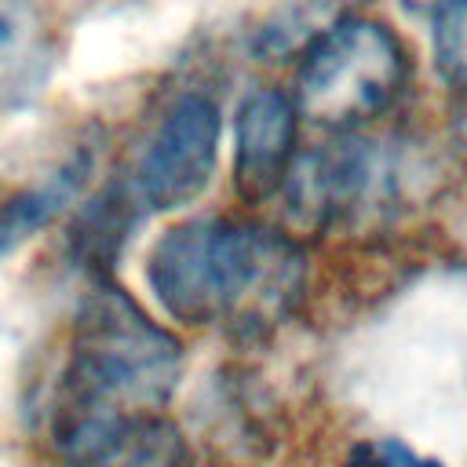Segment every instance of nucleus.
Wrapping results in <instances>:
<instances>
[{
  "label": "nucleus",
  "mask_w": 467,
  "mask_h": 467,
  "mask_svg": "<svg viewBox=\"0 0 467 467\" xmlns=\"http://www.w3.org/2000/svg\"><path fill=\"white\" fill-rule=\"evenodd\" d=\"M91 168H95V150H73L40 182L0 201V263L15 255L26 241H33L44 226H51L77 201Z\"/></svg>",
  "instance_id": "1a4fd4ad"
},
{
  "label": "nucleus",
  "mask_w": 467,
  "mask_h": 467,
  "mask_svg": "<svg viewBox=\"0 0 467 467\" xmlns=\"http://www.w3.org/2000/svg\"><path fill=\"white\" fill-rule=\"evenodd\" d=\"M401 4H405L412 15H423V18H431L434 11H441V7H445V4H452V0H401Z\"/></svg>",
  "instance_id": "ddd939ff"
},
{
  "label": "nucleus",
  "mask_w": 467,
  "mask_h": 467,
  "mask_svg": "<svg viewBox=\"0 0 467 467\" xmlns=\"http://www.w3.org/2000/svg\"><path fill=\"white\" fill-rule=\"evenodd\" d=\"M223 142V113L219 106L201 95H179L164 117L157 120L153 135L146 139L135 171H131V201L142 212H179L193 204L219 164Z\"/></svg>",
  "instance_id": "39448f33"
},
{
  "label": "nucleus",
  "mask_w": 467,
  "mask_h": 467,
  "mask_svg": "<svg viewBox=\"0 0 467 467\" xmlns=\"http://www.w3.org/2000/svg\"><path fill=\"white\" fill-rule=\"evenodd\" d=\"M62 467H182L186 445L161 412L95 416L51 427Z\"/></svg>",
  "instance_id": "0eeeda50"
},
{
  "label": "nucleus",
  "mask_w": 467,
  "mask_h": 467,
  "mask_svg": "<svg viewBox=\"0 0 467 467\" xmlns=\"http://www.w3.org/2000/svg\"><path fill=\"white\" fill-rule=\"evenodd\" d=\"M182 379V347L120 285L99 277L69 332L51 427L95 416L161 412Z\"/></svg>",
  "instance_id": "f03ea898"
},
{
  "label": "nucleus",
  "mask_w": 467,
  "mask_h": 467,
  "mask_svg": "<svg viewBox=\"0 0 467 467\" xmlns=\"http://www.w3.org/2000/svg\"><path fill=\"white\" fill-rule=\"evenodd\" d=\"M299 109L277 88H252L234 113V190L244 204H263L281 193L296 161Z\"/></svg>",
  "instance_id": "423d86ee"
},
{
  "label": "nucleus",
  "mask_w": 467,
  "mask_h": 467,
  "mask_svg": "<svg viewBox=\"0 0 467 467\" xmlns=\"http://www.w3.org/2000/svg\"><path fill=\"white\" fill-rule=\"evenodd\" d=\"M405 80L409 55L398 33L350 11L299 58L292 102L299 120L328 135L365 131L398 106Z\"/></svg>",
  "instance_id": "7ed1b4c3"
},
{
  "label": "nucleus",
  "mask_w": 467,
  "mask_h": 467,
  "mask_svg": "<svg viewBox=\"0 0 467 467\" xmlns=\"http://www.w3.org/2000/svg\"><path fill=\"white\" fill-rule=\"evenodd\" d=\"M431 55L434 69L449 91L467 99V0H452L431 18Z\"/></svg>",
  "instance_id": "9b49d317"
},
{
  "label": "nucleus",
  "mask_w": 467,
  "mask_h": 467,
  "mask_svg": "<svg viewBox=\"0 0 467 467\" xmlns=\"http://www.w3.org/2000/svg\"><path fill=\"white\" fill-rule=\"evenodd\" d=\"M405 186L409 164L401 150L365 131H339L296 153L277 197L296 230L328 234L390 215Z\"/></svg>",
  "instance_id": "20e7f679"
},
{
  "label": "nucleus",
  "mask_w": 467,
  "mask_h": 467,
  "mask_svg": "<svg viewBox=\"0 0 467 467\" xmlns=\"http://www.w3.org/2000/svg\"><path fill=\"white\" fill-rule=\"evenodd\" d=\"M350 15V0H288L281 4L255 33V51L270 62L303 58L339 18Z\"/></svg>",
  "instance_id": "9d476101"
},
{
  "label": "nucleus",
  "mask_w": 467,
  "mask_h": 467,
  "mask_svg": "<svg viewBox=\"0 0 467 467\" xmlns=\"http://www.w3.org/2000/svg\"><path fill=\"white\" fill-rule=\"evenodd\" d=\"M343 467H445L441 460L412 449L409 441L401 438H390V434H379V438H361L347 449L343 456Z\"/></svg>",
  "instance_id": "f8f14e48"
},
{
  "label": "nucleus",
  "mask_w": 467,
  "mask_h": 467,
  "mask_svg": "<svg viewBox=\"0 0 467 467\" xmlns=\"http://www.w3.org/2000/svg\"><path fill=\"white\" fill-rule=\"evenodd\" d=\"M153 303L179 325H226L241 336L281 328L306 296V252L292 230L193 215L168 226L146 255Z\"/></svg>",
  "instance_id": "f257e3e1"
},
{
  "label": "nucleus",
  "mask_w": 467,
  "mask_h": 467,
  "mask_svg": "<svg viewBox=\"0 0 467 467\" xmlns=\"http://www.w3.org/2000/svg\"><path fill=\"white\" fill-rule=\"evenodd\" d=\"M58 69V33L44 0H0V117L44 99Z\"/></svg>",
  "instance_id": "6e6552de"
}]
</instances>
